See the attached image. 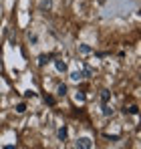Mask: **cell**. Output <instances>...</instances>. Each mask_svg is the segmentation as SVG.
Returning <instances> with one entry per match:
<instances>
[{"label": "cell", "mask_w": 141, "mask_h": 149, "mask_svg": "<svg viewBox=\"0 0 141 149\" xmlns=\"http://www.w3.org/2000/svg\"><path fill=\"white\" fill-rule=\"evenodd\" d=\"M85 99H87L85 93H75V101H77V103H85Z\"/></svg>", "instance_id": "11"}, {"label": "cell", "mask_w": 141, "mask_h": 149, "mask_svg": "<svg viewBox=\"0 0 141 149\" xmlns=\"http://www.w3.org/2000/svg\"><path fill=\"white\" fill-rule=\"evenodd\" d=\"M28 40H30V42H32V45H36V40H38V38H36V36H34V34H32V36H28Z\"/></svg>", "instance_id": "18"}, {"label": "cell", "mask_w": 141, "mask_h": 149, "mask_svg": "<svg viewBox=\"0 0 141 149\" xmlns=\"http://www.w3.org/2000/svg\"><path fill=\"white\" fill-rule=\"evenodd\" d=\"M79 50H81L83 54H89V52H93V49H91L89 45H79Z\"/></svg>", "instance_id": "9"}, {"label": "cell", "mask_w": 141, "mask_h": 149, "mask_svg": "<svg viewBox=\"0 0 141 149\" xmlns=\"http://www.w3.org/2000/svg\"><path fill=\"white\" fill-rule=\"evenodd\" d=\"M57 95H59V97H65V95H67V85L61 83V85L57 87Z\"/></svg>", "instance_id": "7"}, {"label": "cell", "mask_w": 141, "mask_h": 149, "mask_svg": "<svg viewBox=\"0 0 141 149\" xmlns=\"http://www.w3.org/2000/svg\"><path fill=\"white\" fill-rule=\"evenodd\" d=\"M8 40H10V42H12V45H14V42H16V36H14V34H12V30H8Z\"/></svg>", "instance_id": "16"}, {"label": "cell", "mask_w": 141, "mask_h": 149, "mask_svg": "<svg viewBox=\"0 0 141 149\" xmlns=\"http://www.w3.org/2000/svg\"><path fill=\"white\" fill-rule=\"evenodd\" d=\"M38 8H40L43 12L50 10V8H52V0H40V2H38Z\"/></svg>", "instance_id": "4"}, {"label": "cell", "mask_w": 141, "mask_h": 149, "mask_svg": "<svg viewBox=\"0 0 141 149\" xmlns=\"http://www.w3.org/2000/svg\"><path fill=\"white\" fill-rule=\"evenodd\" d=\"M24 111H26V105H24V103H18V105H16V113H20V115H22Z\"/></svg>", "instance_id": "13"}, {"label": "cell", "mask_w": 141, "mask_h": 149, "mask_svg": "<svg viewBox=\"0 0 141 149\" xmlns=\"http://www.w3.org/2000/svg\"><path fill=\"white\" fill-rule=\"evenodd\" d=\"M24 97H26V99H28V97L32 99V97H36V93H34V91H26V93H24Z\"/></svg>", "instance_id": "17"}, {"label": "cell", "mask_w": 141, "mask_h": 149, "mask_svg": "<svg viewBox=\"0 0 141 149\" xmlns=\"http://www.w3.org/2000/svg\"><path fill=\"white\" fill-rule=\"evenodd\" d=\"M47 63H50V54H38V67H45Z\"/></svg>", "instance_id": "6"}, {"label": "cell", "mask_w": 141, "mask_h": 149, "mask_svg": "<svg viewBox=\"0 0 141 149\" xmlns=\"http://www.w3.org/2000/svg\"><path fill=\"white\" fill-rule=\"evenodd\" d=\"M57 137H59V141H67V137H69V129H67L65 125H63V127H59Z\"/></svg>", "instance_id": "3"}, {"label": "cell", "mask_w": 141, "mask_h": 149, "mask_svg": "<svg viewBox=\"0 0 141 149\" xmlns=\"http://www.w3.org/2000/svg\"><path fill=\"white\" fill-rule=\"evenodd\" d=\"M109 99H111V93H109L107 89H103V91H101V101H103V103H109Z\"/></svg>", "instance_id": "8"}, {"label": "cell", "mask_w": 141, "mask_h": 149, "mask_svg": "<svg viewBox=\"0 0 141 149\" xmlns=\"http://www.w3.org/2000/svg\"><path fill=\"white\" fill-rule=\"evenodd\" d=\"M83 79H85L83 71H73V73H70V81H73V83H79V81H83Z\"/></svg>", "instance_id": "5"}, {"label": "cell", "mask_w": 141, "mask_h": 149, "mask_svg": "<svg viewBox=\"0 0 141 149\" xmlns=\"http://www.w3.org/2000/svg\"><path fill=\"white\" fill-rule=\"evenodd\" d=\"M54 69H57L59 73H67L69 67H67V63H65L63 58H57V61H54Z\"/></svg>", "instance_id": "2"}, {"label": "cell", "mask_w": 141, "mask_h": 149, "mask_svg": "<svg viewBox=\"0 0 141 149\" xmlns=\"http://www.w3.org/2000/svg\"><path fill=\"white\" fill-rule=\"evenodd\" d=\"M75 145H77L79 149H91V147H93V141H91L89 137H79Z\"/></svg>", "instance_id": "1"}, {"label": "cell", "mask_w": 141, "mask_h": 149, "mask_svg": "<svg viewBox=\"0 0 141 149\" xmlns=\"http://www.w3.org/2000/svg\"><path fill=\"white\" fill-rule=\"evenodd\" d=\"M45 103H47V105H54V97L47 95V97H45Z\"/></svg>", "instance_id": "15"}, {"label": "cell", "mask_w": 141, "mask_h": 149, "mask_svg": "<svg viewBox=\"0 0 141 149\" xmlns=\"http://www.w3.org/2000/svg\"><path fill=\"white\" fill-rule=\"evenodd\" d=\"M125 111H129L131 115H137V113H139V107H137V105H133V107H129V109H125Z\"/></svg>", "instance_id": "14"}, {"label": "cell", "mask_w": 141, "mask_h": 149, "mask_svg": "<svg viewBox=\"0 0 141 149\" xmlns=\"http://www.w3.org/2000/svg\"><path fill=\"white\" fill-rule=\"evenodd\" d=\"M83 74H85V79H87V77H93V69H91V67H85V69H83Z\"/></svg>", "instance_id": "12"}, {"label": "cell", "mask_w": 141, "mask_h": 149, "mask_svg": "<svg viewBox=\"0 0 141 149\" xmlns=\"http://www.w3.org/2000/svg\"><path fill=\"white\" fill-rule=\"evenodd\" d=\"M103 115H105V117H111V115H113V109H111L109 105H103Z\"/></svg>", "instance_id": "10"}]
</instances>
